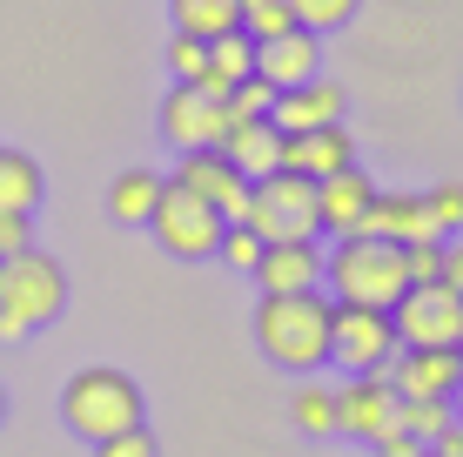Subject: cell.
<instances>
[{"label": "cell", "instance_id": "obj_28", "mask_svg": "<svg viewBox=\"0 0 463 457\" xmlns=\"http://www.w3.org/2000/svg\"><path fill=\"white\" fill-rule=\"evenodd\" d=\"M168 68H175V81H202V74H209V41H202V34H182V27H175V41H168Z\"/></svg>", "mask_w": 463, "mask_h": 457}, {"label": "cell", "instance_id": "obj_11", "mask_svg": "<svg viewBox=\"0 0 463 457\" xmlns=\"http://www.w3.org/2000/svg\"><path fill=\"white\" fill-rule=\"evenodd\" d=\"M396 384L383 370H370V376H349V384L336 390V431L343 437H363V444H376L383 431L396 424Z\"/></svg>", "mask_w": 463, "mask_h": 457}, {"label": "cell", "instance_id": "obj_8", "mask_svg": "<svg viewBox=\"0 0 463 457\" xmlns=\"http://www.w3.org/2000/svg\"><path fill=\"white\" fill-rule=\"evenodd\" d=\"M396 317V337L403 343H437V350H457L463 343V290H450V282H410L403 303L390 309Z\"/></svg>", "mask_w": 463, "mask_h": 457}, {"label": "cell", "instance_id": "obj_32", "mask_svg": "<svg viewBox=\"0 0 463 457\" xmlns=\"http://www.w3.org/2000/svg\"><path fill=\"white\" fill-rule=\"evenodd\" d=\"M403 262H410V282H443V243H410Z\"/></svg>", "mask_w": 463, "mask_h": 457}, {"label": "cell", "instance_id": "obj_30", "mask_svg": "<svg viewBox=\"0 0 463 457\" xmlns=\"http://www.w3.org/2000/svg\"><path fill=\"white\" fill-rule=\"evenodd\" d=\"M423 202H430V215H437L443 235H463V182H437Z\"/></svg>", "mask_w": 463, "mask_h": 457}, {"label": "cell", "instance_id": "obj_6", "mask_svg": "<svg viewBox=\"0 0 463 457\" xmlns=\"http://www.w3.org/2000/svg\"><path fill=\"white\" fill-rule=\"evenodd\" d=\"M148 229H155V243H162L168 256L202 262V256L222 249V229H229V223H222L215 202H202V195H188L182 182H168L162 202H155V215H148Z\"/></svg>", "mask_w": 463, "mask_h": 457}, {"label": "cell", "instance_id": "obj_12", "mask_svg": "<svg viewBox=\"0 0 463 457\" xmlns=\"http://www.w3.org/2000/svg\"><path fill=\"white\" fill-rule=\"evenodd\" d=\"M383 376L396 384V397H457L463 350H437V343H423V350H417V343H403Z\"/></svg>", "mask_w": 463, "mask_h": 457}, {"label": "cell", "instance_id": "obj_2", "mask_svg": "<svg viewBox=\"0 0 463 457\" xmlns=\"http://www.w3.org/2000/svg\"><path fill=\"white\" fill-rule=\"evenodd\" d=\"M323 282L336 303H363V309H396L410 290V262L403 243H383V235H343L323 256Z\"/></svg>", "mask_w": 463, "mask_h": 457}, {"label": "cell", "instance_id": "obj_10", "mask_svg": "<svg viewBox=\"0 0 463 457\" xmlns=\"http://www.w3.org/2000/svg\"><path fill=\"white\" fill-rule=\"evenodd\" d=\"M175 182H182L188 195L215 202L222 223H242V209H249V176H242L222 148H188L182 162H175Z\"/></svg>", "mask_w": 463, "mask_h": 457}, {"label": "cell", "instance_id": "obj_35", "mask_svg": "<svg viewBox=\"0 0 463 457\" xmlns=\"http://www.w3.org/2000/svg\"><path fill=\"white\" fill-rule=\"evenodd\" d=\"M443 282L463 290V243H443Z\"/></svg>", "mask_w": 463, "mask_h": 457}, {"label": "cell", "instance_id": "obj_17", "mask_svg": "<svg viewBox=\"0 0 463 457\" xmlns=\"http://www.w3.org/2000/svg\"><path fill=\"white\" fill-rule=\"evenodd\" d=\"M343 108H349V94L336 88V81H323V74H316V81H302V88H282L276 94V129L282 135H309V129H329V121H343Z\"/></svg>", "mask_w": 463, "mask_h": 457}, {"label": "cell", "instance_id": "obj_3", "mask_svg": "<svg viewBox=\"0 0 463 457\" xmlns=\"http://www.w3.org/2000/svg\"><path fill=\"white\" fill-rule=\"evenodd\" d=\"M61 424H68L81 444H101V437L135 431V424H141V390H135V376H128V370H108V364L74 370L68 390H61Z\"/></svg>", "mask_w": 463, "mask_h": 457}, {"label": "cell", "instance_id": "obj_34", "mask_svg": "<svg viewBox=\"0 0 463 457\" xmlns=\"http://www.w3.org/2000/svg\"><path fill=\"white\" fill-rule=\"evenodd\" d=\"M376 457H423V437H410L403 424H390V431L376 437Z\"/></svg>", "mask_w": 463, "mask_h": 457}, {"label": "cell", "instance_id": "obj_29", "mask_svg": "<svg viewBox=\"0 0 463 457\" xmlns=\"http://www.w3.org/2000/svg\"><path fill=\"white\" fill-rule=\"evenodd\" d=\"M262 115H276V88H269L262 74H249V81L229 94V121H262Z\"/></svg>", "mask_w": 463, "mask_h": 457}, {"label": "cell", "instance_id": "obj_13", "mask_svg": "<svg viewBox=\"0 0 463 457\" xmlns=\"http://www.w3.org/2000/svg\"><path fill=\"white\" fill-rule=\"evenodd\" d=\"M370 202H376V188L363 168H336V176H323L316 182V229L323 235H370Z\"/></svg>", "mask_w": 463, "mask_h": 457}, {"label": "cell", "instance_id": "obj_1", "mask_svg": "<svg viewBox=\"0 0 463 457\" xmlns=\"http://www.w3.org/2000/svg\"><path fill=\"white\" fill-rule=\"evenodd\" d=\"M329 323H336V296L323 290H289V296H262L255 303V343L269 364L302 370L329 364Z\"/></svg>", "mask_w": 463, "mask_h": 457}, {"label": "cell", "instance_id": "obj_24", "mask_svg": "<svg viewBox=\"0 0 463 457\" xmlns=\"http://www.w3.org/2000/svg\"><path fill=\"white\" fill-rule=\"evenodd\" d=\"M396 424H403L410 437H423V444H437V437L457 424V404L450 397H403L396 404Z\"/></svg>", "mask_w": 463, "mask_h": 457}, {"label": "cell", "instance_id": "obj_21", "mask_svg": "<svg viewBox=\"0 0 463 457\" xmlns=\"http://www.w3.org/2000/svg\"><path fill=\"white\" fill-rule=\"evenodd\" d=\"M41 162L27 148H0V209H14V215H34L41 209Z\"/></svg>", "mask_w": 463, "mask_h": 457}, {"label": "cell", "instance_id": "obj_33", "mask_svg": "<svg viewBox=\"0 0 463 457\" xmlns=\"http://www.w3.org/2000/svg\"><path fill=\"white\" fill-rule=\"evenodd\" d=\"M21 249H34V223L14 209H0V256H21Z\"/></svg>", "mask_w": 463, "mask_h": 457}, {"label": "cell", "instance_id": "obj_20", "mask_svg": "<svg viewBox=\"0 0 463 457\" xmlns=\"http://www.w3.org/2000/svg\"><path fill=\"white\" fill-rule=\"evenodd\" d=\"M162 176H148V168H121L115 188H108V215L128 229H148V215H155V202H162Z\"/></svg>", "mask_w": 463, "mask_h": 457}, {"label": "cell", "instance_id": "obj_19", "mask_svg": "<svg viewBox=\"0 0 463 457\" xmlns=\"http://www.w3.org/2000/svg\"><path fill=\"white\" fill-rule=\"evenodd\" d=\"M222 155H229L249 182H262V176H276V168H282V129H276L269 115H262V121H229Z\"/></svg>", "mask_w": 463, "mask_h": 457}, {"label": "cell", "instance_id": "obj_4", "mask_svg": "<svg viewBox=\"0 0 463 457\" xmlns=\"http://www.w3.org/2000/svg\"><path fill=\"white\" fill-rule=\"evenodd\" d=\"M242 223L262 235V243H296V235H323L316 229V182L296 176V168H276V176L249 182V209Z\"/></svg>", "mask_w": 463, "mask_h": 457}, {"label": "cell", "instance_id": "obj_16", "mask_svg": "<svg viewBox=\"0 0 463 457\" xmlns=\"http://www.w3.org/2000/svg\"><path fill=\"white\" fill-rule=\"evenodd\" d=\"M282 168H296V176L323 182V176H336V168H356V141H349L343 121H329V129H309V135H282Z\"/></svg>", "mask_w": 463, "mask_h": 457}, {"label": "cell", "instance_id": "obj_27", "mask_svg": "<svg viewBox=\"0 0 463 457\" xmlns=\"http://www.w3.org/2000/svg\"><path fill=\"white\" fill-rule=\"evenodd\" d=\"M262 235H255L249 223H229V229H222V249H215V256L222 262H229V270H242V276H255V262H262Z\"/></svg>", "mask_w": 463, "mask_h": 457}, {"label": "cell", "instance_id": "obj_31", "mask_svg": "<svg viewBox=\"0 0 463 457\" xmlns=\"http://www.w3.org/2000/svg\"><path fill=\"white\" fill-rule=\"evenodd\" d=\"M94 457H155V437H148V424H135V431H121V437H101Z\"/></svg>", "mask_w": 463, "mask_h": 457}, {"label": "cell", "instance_id": "obj_39", "mask_svg": "<svg viewBox=\"0 0 463 457\" xmlns=\"http://www.w3.org/2000/svg\"><path fill=\"white\" fill-rule=\"evenodd\" d=\"M457 350H463V343H457Z\"/></svg>", "mask_w": 463, "mask_h": 457}, {"label": "cell", "instance_id": "obj_5", "mask_svg": "<svg viewBox=\"0 0 463 457\" xmlns=\"http://www.w3.org/2000/svg\"><path fill=\"white\" fill-rule=\"evenodd\" d=\"M0 309H7V317H21L27 329L54 323L61 309H68V276H61V262L41 256V249L0 256Z\"/></svg>", "mask_w": 463, "mask_h": 457}, {"label": "cell", "instance_id": "obj_26", "mask_svg": "<svg viewBox=\"0 0 463 457\" xmlns=\"http://www.w3.org/2000/svg\"><path fill=\"white\" fill-rule=\"evenodd\" d=\"M296 7V27H309V34H329V27H349L356 21L363 0H289Z\"/></svg>", "mask_w": 463, "mask_h": 457}, {"label": "cell", "instance_id": "obj_9", "mask_svg": "<svg viewBox=\"0 0 463 457\" xmlns=\"http://www.w3.org/2000/svg\"><path fill=\"white\" fill-rule=\"evenodd\" d=\"M162 135L168 148H222V135H229V101H215V94H202L195 81H175V94L162 101Z\"/></svg>", "mask_w": 463, "mask_h": 457}, {"label": "cell", "instance_id": "obj_38", "mask_svg": "<svg viewBox=\"0 0 463 457\" xmlns=\"http://www.w3.org/2000/svg\"><path fill=\"white\" fill-rule=\"evenodd\" d=\"M423 457H437V451H430V444H423Z\"/></svg>", "mask_w": 463, "mask_h": 457}, {"label": "cell", "instance_id": "obj_25", "mask_svg": "<svg viewBox=\"0 0 463 457\" xmlns=\"http://www.w3.org/2000/svg\"><path fill=\"white\" fill-rule=\"evenodd\" d=\"M289 417H296L309 437H329V431H336V390H323V384H302L296 397H289Z\"/></svg>", "mask_w": 463, "mask_h": 457}, {"label": "cell", "instance_id": "obj_14", "mask_svg": "<svg viewBox=\"0 0 463 457\" xmlns=\"http://www.w3.org/2000/svg\"><path fill=\"white\" fill-rule=\"evenodd\" d=\"M323 256L329 249L316 235H296V243H269L262 262H255V282L262 296H289V290H323Z\"/></svg>", "mask_w": 463, "mask_h": 457}, {"label": "cell", "instance_id": "obj_37", "mask_svg": "<svg viewBox=\"0 0 463 457\" xmlns=\"http://www.w3.org/2000/svg\"><path fill=\"white\" fill-rule=\"evenodd\" d=\"M0 417H7V390H0Z\"/></svg>", "mask_w": 463, "mask_h": 457}, {"label": "cell", "instance_id": "obj_22", "mask_svg": "<svg viewBox=\"0 0 463 457\" xmlns=\"http://www.w3.org/2000/svg\"><path fill=\"white\" fill-rule=\"evenodd\" d=\"M168 7H175V27H182V34H202V41L242 27V0H168Z\"/></svg>", "mask_w": 463, "mask_h": 457}, {"label": "cell", "instance_id": "obj_23", "mask_svg": "<svg viewBox=\"0 0 463 457\" xmlns=\"http://www.w3.org/2000/svg\"><path fill=\"white\" fill-rule=\"evenodd\" d=\"M209 74H222L229 88H242L255 74V34H249V27H229V34L209 41Z\"/></svg>", "mask_w": 463, "mask_h": 457}, {"label": "cell", "instance_id": "obj_18", "mask_svg": "<svg viewBox=\"0 0 463 457\" xmlns=\"http://www.w3.org/2000/svg\"><path fill=\"white\" fill-rule=\"evenodd\" d=\"M370 235H383V243H443L437 215H430L423 195H376L370 202Z\"/></svg>", "mask_w": 463, "mask_h": 457}, {"label": "cell", "instance_id": "obj_36", "mask_svg": "<svg viewBox=\"0 0 463 457\" xmlns=\"http://www.w3.org/2000/svg\"><path fill=\"white\" fill-rule=\"evenodd\" d=\"M430 451H437V457H463V424H450V431H443Z\"/></svg>", "mask_w": 463, "mask_h": 457}, {"label": "cell", "instance_id": "obj_15", "mask_svg": "<svg viewBox=\"0 0 463 457\" xmlns=\"http://www.w3.org/2000/svg\"><path fill=\"white\" fill-rule=\"evenodd\" d=\"M316 61H323V41H316L309 27H289V34H276V41H255V74H262L276 94L316 81Z\"/></svg>", "mask_w": 463, "mask_h": 457}, {"label": "cell", "instance_id": "obj_7", "mask_svg": "<svg viewBox=\"0 0 463 457\" xmlns=\"http://www.w3.org/2000/svg\"><path fill=\"white\" fill-rule=\"evenodd\" d=\"M403 350L390 309H363V303H336V323H329V364H349V376L390 370V357Z\"/></svg>", "mask_w": 463, "mask_h": 457}]
</instances>
